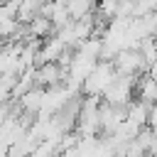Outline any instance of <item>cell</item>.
<instances>
[{
    "mask_svg": "<svg viewBox=\"0 0 157 157\" xmlns=\"http://www.w3.org/2000/svg\"><path fill=\"white\" fill-rule=\"evenodd\" d=\"M118 78V71L113 66V61H98V66L93 69V74L83 81L81 86V96L88 98H103V93L108 91V86Z\"/></svg>",
    "mask_w": 157,
    "mask_h": 157,
    "instance_id": "1",
    "label": "cell"
},
{
    "mask_svg": "<svg viewBox=\"0 0 157 157\" xmlns=\"http://www.w3.org/2000/svg\"><path fill=\"white\" fill-rule=\"evenodd\" d=\"M140 78V76H137ZM137 78H130V76H118L108 91L103 93V103L105 105H115V108H128L132 101H135V81Z\"/></svg>",
    "mask_w": 157,
    "mask_h": 157,
    "instance_id": "2",
    "label": "cell"
},
{
    "mask_svg": "<svg viewBox=\"0 0 157 157\" xmlns=\"http://www.w3.org/2000/svg\"><path fill=\"white\" fill-rule=\"evenodd\" d=\"M98 7V0H66V10L71 15V20H83L91 17Z\"/></svg>",
    "mask_w": 157,
    "mask_h": 157,
    "instance_id": "3",
    "label": "cell"
},
{
    "mask_svg": "<svg viewBox=\"0 0 157 157\" xmlns=\"http://www.w3.org/2000/svg\"><path fill=\"white\" fill-rule=\"evenodd\" d=\"M155 42H157V34H155Z\"/></svg>",
    "mask_w": 157,
    "mask_h": 157,
    "instance_id": "4",
    "label": "cell"
}]
</instances>
